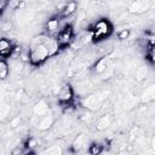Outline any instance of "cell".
I'll return each mask as SVG.
<instances>
[{"label": "cell", "instance_id": "obj_1", "mask_svg": "<svg viewBox=\"0 0 155 155\" xmlns=\"http://www.w3.org/2000/svg\"><path fill=\"white\" fill-rule=\"evenodd\" d=\"M59 51L58 44L54 38L48 36L47 34L35 35L30 40L28 56L29 63L31 65H41L48 58L57 54Z\"/></svg>", "mask_w": 155, "mask_h": 155}, {"label": "cell", "instance_id": "obj_2", "mask_svg": "<svg viewBox=\"0 0 155 155\" xmlns=\"http://www.w3.org/2000/svg\"><path fill=\"white\" fill-rule=\"evenodd\" d=\"M88 31H91L92 40L101 41V40H104L105 38L110 36V34L113 33V24L107 18H99L97 22H94L90 27Z\"/></svg>", "mask_w": 155, "mask_h": 155}, {"label": "cell", "instance_id": "obj_3", "mask_svg": "<svg viewBox=\"0 0 155 155\" xmlns=\"http://www.w3.org/2000/svg\"><path fill=\"white\" fill-rule=\"evenodd\" d=\"M57 99L59 105L64 109L74 102V88L69 82H63L57 91Z\"/></svg>", "mask_w": 155, "mask_h": 155}, {"label": "cell", "instance_id": "obj_4", "mask_svg": "<svg viewBox=\"0 0 155 155\" xmlns=\"http://www.w3.org/2000/svg\"><path fill=\"white\" fill-rule=\"evenodd\" d=\"M105 102V96L103 93H93V94H88L86 96L85 98H82L81 103H82V107L86 108L87 110L94 113V111H98L103 104Z\"/></svg>", "mask_w": 155, "mask_h": 155}, {"label": "cell", "instance_id": "obj_5", "mask_svg": "<svg viewBox=\"0 0 155 155\" xmlns=\"http://www.w3.org/2000/svg\"><path fill=\"white\" fill-rule=\"evenodd\" d=\"M74 28L71 24H67L64 28L61 29V31L57 34L56 36V41L58 44V47L59 48H65L68 47L73 40H74Z\"/></svg>", "mask_w": 155, "mask_h": 155}, {"label": "cell", "instance_id": "obj_6", "mask_svg": "<svg viewBox=\"0 0 155 155\" xmlns=\"http://www.w3.org/2000/svg\"><path fill=\"white\" fill-rule=\"evenodd\" d=\"M35 117H36V121L34 122V126L39 131H48L56 122V117L51 111L41 117H38V116H35Z\"/></svg>", "mask_w": 155, "mask_h": 155}, {"label": "cell", "instance_id": "obj_7", "mask_svg": "<svg viewBox=\"0 0 155 155\" xmlns=\"http://www.w3.org/2000/svg\"><path fill=\"white\" fill-rule=\"evenodd\" d=\"M151 7V1L149 0H136L128 5V12L133 15H142Z\"/></svg>", "mask_w": 155, "mask_h": 155}, {"label": "cell", "instance_id": "obj_8", "mask_svg": "<svg viewBox=\"0 0 155 155\" xmlns=\"http://www.w3.org/2000/svg\"><path fill=\"white\" fill-rule=\"evenodd\" d=\"M87 147H88V138H87V136L84 134V133L78 134V136L74 138V140L71 142V145H70L73 153H79V151L84 150V149L87 148Z\"/></svg>", "mask_w": 155, "mask_h": 155}, {"label": "cell", "instance_id": "obj_9", "mask_svg": "<svg viewBox=\"0 0 155 155\" xmlns=\"http://www.w3.org/2000/svg\"><path fill=\"white\" fill-rule=\"evenodd\" d=\"M110 67H111V61L109 56H104L98 61H96V63L93 64V71L98 75H103Z\"/></svg>", "mask_w": 155, "mask_h": 155}, {"label": "cell", "instance_id": "obj_10", "mask_svg": "<svg viewBox=\"0 0 155 155\" xmlns=\"http://www.w3.org/2000/svg\"><path fill=\"white\" fill-rule=\"evenodd\" d=\"M15 46L16 45L12 42L11 39H8V38H0V57H2V58L11 57Z\"/></svg>", "mask_w": 155, "mask_h": 155}, {"label": "cell", "instance_id": "obj_11", "mask_svg": "<svg viewBox=\"0 0 155 155\" xmlns=\"http://www.w3.org/2000/svg\"><path fill=\"white\" fill-rule=\"evenodd\" d=\"M111 125H113V116L110 114H107V113L103 114V115H101L96 120V122H94V127L99 132H103V131L108 130Z\"/></svg>", "mask_w": 155, "mask_h": 155}, {"label": "cell", "instance_id": "obj_12", "mask_svg": "<svg viewBox=\"0 0 155 155\" xmlns=\"http://www.w3.org/2000/svg\"><path fill=\"white\" fill-rule=\"evenodd\" d=\"M50 113V104L46 99H39L34 105H33V114L34 116H38V117H41L46 114Z\"/></svg>", "mask_w": 155, "mask_h": 155}, {"label": "cell", "instance_id": "obj_13", "mask_svg": "<svg viewBox=\"0 0 155 155\" xmlns=\"http://www.w3.org/2000/svg\"><path fill=\"white\" fill-rule=\"evenodd\" d=\"M154 98H155V86H154V84H150L149 86H147V87L142 91V93H140V96H139V101H140V103L148 104V103H150Z\"/></svg>", "mask_w": 155, "mask_h": 155}, {"label": "cell", "instance_id": "obj_14", "mask_svg": "<svg viewBox=\"0 0 155 155\" xmlns=\"http://www.w3.org/2000/svg\"><path fill=\"white\" fill-rule=\"evenodd\" d=\"M76 10H78V4L75 1L65 2L64 6L62 7V10L59 11V17L61 18H68L71 15H74L76 12Z\"/></svg>", "mask_w": 155, "mask_h": 155}, {"label": "cell", "instance_id": "obj_15", "mask_svg": "<svg viewBox=\"0 0 155 155\" xmlns=\"http://www.w3.org/2000/svg\"><path fill=\"white\" fill-rule=\"evenodd\" d=\"M104 147L102 143L99 142H94V143H91L88 147H87V151L90 155H101L103 151H104Z\"/></svg>", "mask_w": 155, "mask_h": 155}, {"label": "cell", "instance_id": "obj_16", "mask_svg": "<svg viewBox=\"0 0 155 155\" xmlns=\"http://www.w3.org/2000/svg\"><path fill=\"white\" fill-rule=\"evenodd\" d=\"M40 155H63V148L58 144H54L46 148L44 151H41Z\"/></svg>", "mask_w": 155, "mask_h": 155}, {"label": "cell", "instance_id": "obj_17", "mask_svg": "<svg viewBox=\"0 0 155 155\" xmlns=\"http://www.w3.org/2000/svg\"><path fill=\"white\" fill-rule=\"evenodd\" d=\"M148 76V67L147 65H140L134 71V79L136 81H143Z\"/></svg>", "mask_w": 155, "mask_h": 155}, {"label": "cell", "instance_id": "obj_18", "mask_svg": "<svg viewBox=\"0 0 155 155\" xmlns=\"http://www.w3.org/2000/svg\"><path fill=\"white\" fill-rule=\"evenodd\" d=\"M136 104H137V98H136L134 96H132V94H127V96H125V97H124L122 105H124V108H125V109L130 110V109L134 108V107H136Z\"/></svg>", "mask_w": 155, "mask_h": 155}, {"label": "cell", "instance_id": "obj_19", "mask_svg": "<svg viewBox=\"0 0 155 155\" xmlns=\"http://www.w3.org/2000/svg\"><path fill=\"white\" fill-rule=\"evenodd\" d=\"M10 74V65L5 59L0 58V79L5 80Z\"/></svg>", "mask_w": 155, "mask_h": 155}, {"label": "cell", "instance_id": "obj_20", "mask_svg": "<svg viewBox=\"0 0 155 155\" xmlns=\"http://www.w3.org/2000/svg\"><path fill=\"white\" fill-rule=\"evenodd\" d=\"M8 127L10 128H13V130H16V128H19L21 126H22V117L19 116V115H17V116H13V117H11L10 119V121H8Z\"/></svg>", "mask_w": 155, "mask_h": 155}, {"label": "cell", "instance_id": "obj_21", "mask_svg": "<svg viewBox=\"0 0 155 155\" xmlns=\"http://www.w3.org/2000/svg\"><path fill=\"white\" fill-rule=\"evenodd\" d=\"M116 35H117L119 40H127L130 38V35H131V30L127 29V28H124V29H120Z\"/></svg>", "mask_w": 155, "mask_h": 155}, {"label": "cell", "instance_id": "obj_22", "mask_svg": "<svg viewBox=\"0 0 155 155\" xmlns=\"http://www.w3.org/2000/svg\"><path fill=\"white\" fill-rule=\"evenodd\" d=\"M11 28H12V23H11L10 21H6L5 23H2V24H1V30H4V31L10 30Z\"/></svg>", "mask_w": 155, "mask_h": 155}, {"label": "cell", "instance_id": "obj_23", "mask_svg": "<svg viewBox=\"0 0 155 155\" xmlns=\"http://www.w3.org/2000/svg\"><path fill=\"white\" fill-rule=\"evenodd\" d=\"M22 155H36V154H35V151H34V150H29V149H27V148H25V149H24V151L22 153Z\"/></svg>", "mask_w": 155, "mask_h": 155}, {"label": "cell", "instance_id": "obj_24", "mask_svg": "<svg viewBox=\"0 0 155 155\" xmlns=\"http://www.w3.org/2000/svg\"><path fill=\"white\" fill-rule=\"evenodd\" d=\"M5 132H6V128H5V126L0 122V137H1V136H4V134H5Z\"/></svg>", "mask_w": 155, "mask_h": 155}]
</instances>
